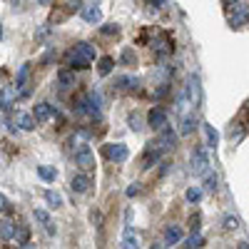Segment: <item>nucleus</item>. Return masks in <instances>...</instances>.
I'll list each match as a JSON object with an SVG mask.
<instances>
[{
  "instance_id": "b1692460",
  "label": "nucleus",
  "mask_w": 249,
  "mask_h": 249,
  "mask_svg": "<svg viewBox=\"0 0 249 249\" xmlns=\"http://www.w3.org/2000/svg\"><path fill=\"white\" fill-rule=\"evenodd\" d=\"M15 237V224L8 219H0V239H13Z\"/></svg>"
},
{
  "instance_id": "e433bc0d",
  "label": "nucleus",
  "mask_w": 249,
  "mask_h": 249,
  "mask_svg": "<svg viewBox=\"0 0 249 249\" xmlns=\"http://www.w3.org/2000/svg\"><path fill=\"white\" fill-rule=\"evenodd\" d=\"M140 192H142V187H140V184H137V182H135V184H132V187H127V197H137V195H140Z\"/></svg>"
},
{
  "instance_id": "473e14b6",
  "label": "nucleus",
  "mask_w": 249,
  "mask_h": 249,
  "mask_svg": "<svg viewBox=\"0 0 249 249\" xmlns=\"http://www.w3.org/2000/svg\"><path fill=\"white\" fill-rule=\"evenodd\" d=\"M45 202H48L50 207H62V197H60L57 192H53V190L45 192Z\"/></svg>"
},
{
  "instance_id": "c03bdc74",
  "label": "nucleus",
  "mask_w": 249,
  "mask_h": 249,
  "mask_svg": "<svg viewBox=\"0 0 249 249\" xmlns=\"http://www.w3.org/2000/svg\"><path fill=\"white\" fill-rule=\"evenodd\" d=\"M234 3V0H224V5H232Z\"/></svg>"
},
{
  "instance_id": "f704fd0d",
  "label": "nucleus",
  "mask_w": 249,
  "mask_h": 249,
  "mask_svg": "<svg viewBox=\"0 0 249 249\" xmlns=\"http://www.w3.org/2000/svg\"><path fill=\"white\" fill-rule=\"evenodd\" d=\"M100 33H102V35H117L120 28H117L115 23H107V25H102V28H100Z\"/></svg>"
},
{
  "instance_id": "9d476101",
  "label": "nucleus",
  "mask_w": 249,
  "mask_h": 249,
  "mask_svg": "<svg viewBox=\"0 0 249 249\" xmlns=\"http://www.w3.org/2000/svg\"><path fill=\"white\" fill-rule=\"evenodd\" d=\"M157 140H160V144L164 147V152H170V150H175V147H177V132L170 127V124L160 130V137H157Z\"/></svg>"
},
{
  "instance_id": "cd10ccee",
  "label": "nucleus",
  "mask_w": 249,
  "mask_h": 249,
  "mask_svg": "<svg viewBox=\"0 0 249 249\" xmlns=\"http://www.w3.org/2000/svg\"><path fill=\"white\" fill-rule=\"evenodd\" d=\"M195 127H197V117H195V115H187V117L182 120V135H190Z\"/></svg>"
},
{
  "instance_id": "58836bf2",
  "label": "nucleus",
  "mask_w": 249,
  "mask_h": 249,
  "mask_svg": "<svg viewBox=\"0 0 249 249\" xmlns=\"http://www.w3.org/2000/svg\"><path fill=\"white\" fill-rule=\"evenodd\" d=\"M190 227H192V232H199V214L190 217Z\"/></svg>"
},
{
  "instance_id": "a878e982",
  "label": "nucleus",
  "mask_w": 249,
  "mask_h": 249,
  "mask_svg": "<svg viewBox=\"0 0 249 249\" xmlns=\"http://www.w3.org/2000/svg\"><path fill=\"white\" fill-rule=\"evenodd\" d=\"M75 50H77L82 57H85V60H90V62L95 60V45H90V43H77Z\"/></svg>"
},
{
  "instance_id": "423d86ee",
  "label": "nucleus",
  "mask_w": 249,
  "mask_h": 249,
  "mask_svg": "<svg viewBox=\"0 0 249 249\" xmlns=\"http://www.w3.org/2000/svg\"><path fill=\"white\" fill-rule=\"evenodd\" d=\"M192 172L197 177H204L207 172H210V160H207V152L202 147H195L192 150Z\"/></svg>"
},
{
  "instance_id": "412c9836",
  "label": "nucleus",
  "mask_w": 249,
  "mask_h": 249,
  "mask_svg": "<svg viewBox=\"0 0 249 249\" xmlns=\"http://www.w3.org/2000/svg\"><path fill=\"white\" fill-rule=\"evenodd\" d=\"M37 177L45 179V182H55L57 179V170L55 167H48V164H40V167H37Z\"/></svg>"
},
{
  "instance_id": "39448f33",
  "label": "nucleus",
  "mask_w": 249,
  "mask_h": 249,
  "mask_svg": "<svg viewBox=\"0 0 249 249\" xmlns=\"http://www.w3.org/2000/svg\"><path fill=\"white\" fill-rule=\"evenodd\" d=\"M75 164H80L82 170H92L95 167V157H92V152H90V147L85 142H77V147H75Z\"/></svg>"
},
{
  "instance_id": "c9c22d12",
  "label": "nucleus",
  "mask_w": 249,
  "mask_h": 249,
  "mask_svg": "<svg viewBox=\"0 0 249 249\" xmlns=\"http://www.w3.org/2000/svg\"><path fill=\"white\" fill-rule=\"evenodd\" d=\"M237 227H239V219L237 217H224V230H237Z\"/></svg>"
},
{
  "instance_id": "6e6552de",
  "label": "nucleus",
  "mask_w": 249,
  "mask_h": 249,
  "mask_svg": "<svg viewBox=\"0 0 249 249\" xmlns=\"http://www.w3.org/2000/svg\"><path fill=\"white\" fill-rule=\"evenodd\" d=\"M112 90H117V92H137L140 90V77H135V75H120L112 82Z\"/></svg>"
},
{
  "instance_id": "a19ab883",
  "label": "nucleus",
  "mask_w": 249,
  "mask_h": 249,
  "mask_svg": "<svg viewBox=\"0 0 249 249\" xmlns=\"http://www.w3.org/2000/svg\"><path fill=\"white\" fill-rule=\"evenodd\" d=\"M0 212H10V204H8V199L0 195Z\"/></svg>"
},
{
  "instance_id": "79ce46f5",
  "label": "nucleus",
  "mask_w": 249,
  "mask_h": 249,
  "mask_svg": "<svg viewBox=\"0 0 249 249\" xmlns=\"http://www.w3.org/2000/svg\"><path fill=\"white\" fill-rule=\"evenodd\" d=\"M147 3H150L152 8H157V10H160V8L164 5V0H147Z\"/></svg>"
},
{
  "instance_id": "aec40b11",
  "label": "nucleus",
  "mask_w": 249,
  "mask_h": 249,
  "mask_svg": "<svg viewBox=\"0 0 249 249\" xmlns=\"http://www.w3.org/2000/svg\"><path fill=\"white\" fill-rule=\"evenodd\" d=\"M28 237H30V230H28L23 222H18V224H15V237H13V239H15L18 244L28 247Z\"/></svg>"
},
{
  "instance_id": "2eb2a0df",
  "label": "nucleus",
  "mask_w": 249,
  "mask_h": 249,
  "mask_svg": "<svg viewBox=\"0 0 249 249\" xmlns=\"http://www.w3.org/2000/svg\"><path fill=\"white\" fill-rule=\"evenodd\" d=\"M187 90H190V100L195 102V105H199V102H202V88H199V77L190 75V80H187Z\"/></svg>"
},
{
  "instance_id": "37998d69",
  "label": "nucleus",
  "mask_w": 249,
  "mask_h": 249,
  "mask_svg": "<svg viewBox=\"0 0 249 249\" xmlns=\"http://www.w3.org/2000/svg\"><path fill=\"white\" fill-rule=\"evenodd\" d=\"M37 3H40V5H48V3H50V0H37Z\"/></svg>"
},
{
  "instance_id": "0eeeda50",
  "label": "nucleus",
  "mask_w": 249,
  "mask_h": 249,
  "mask_svg": "<svg viewBox=\"0 0 249 249\" xmlns=\"http://www.w3.org/2000/svg\"><path fill=\"white\" fill-rule=\"evenodd\" d=\"M62 65H65L68 70H88L90 68V60H85L75 48H70L65 53V60H62Z\"/></svg>"
},
{
  "instance_id": "1a4fd4ad",
  "label": "nucleus",
  "mask_w": 249,
  "mask_h": 249,
  "mask_svg": "<svg viewBox=\"0 0 249 249\" xmlns=\"http://www.w3.org/2000/svg\"><path fill=\"white\" fill-rule=\"evenodd\" d=\"M147 124L152 130H162V127H167V110L155 105L150 112H147Z\"/></svg>"
},
{
  "instance_id": "a211bd4d",
  "label": "nucleus",
  "mask_w": 249,
  "mask_h": 249,
  "mask_svg": "<svg viewBox=\"0 0 249 249\" xmlns=\"http://www.w3.org/2000/svg\"><path fill=\"white\" fill-rule=\"evenodd\" d=\"M15 120H18V124H20V130H25V132H30L33 127H35V115H28V112H18L15 115Z\"/></svg>"
},
{
  "instance_id": "393cba45",
  "label": "nucleus",
  "mask_w": 249,
  "mask_h": 249,
  "mask_svg": "<svg viewBox=\"0 0 249 249\" xmlns=\"http://www.w3.org/2000/svg\"><path fill=\"white\" fill-rule=\"evenodd\" d=\"M227 137H230L232 142H239L244 137V124L242 122H232V127L227 130Z\"/></svg>"
},
{
  "instance_id": "4c0bfd02",
  "label": "nucleus",
  "mask_w": 249,
  "mask_h": 249,
  "mask_svg": "<svg viewBox=\"0 0 249 249\" xmlns=\"http://www.w3.org/2000/svg\"><path fill=\"white\" fill-rule=\"evenodd\" d=\"M53 57H55V50H53V48H50V50H48V53H45V55H43V60H40V62H43V68H48V62H50V60H53Z\"/></svg>"
},
{
  "instance_id": "ddd939ff",
  "label": "nucleus",
  "mask_w": 249,
  "mask_h": 249,
  "mask_svg": "<svg viewBox=\"0 0 249 249\" xmlns=\"http://www.w3.org/2000/svg\"><path fill=\"white\" fill-rule=\"evenodd\" d=\"M82 18H85L90 25H97L100 20H102V10H100V5H97V3H88L85 8H82Z\"/></svg>"
},
{
  "instance_id": "dca6fc26",
  "label": "nucleus",
  "mask_w": 249,
  "mask_h": 249,
  "mask_svg": "<svg viewBox=\"0 0 249 249\" xmlns=\"http://www.w3.org/2000/svg\"><path fill=\"white\" fill-rule=\"evenodd\" d=\"M15 85H5L3 90H0V110H8L10 107V102L15 100Z\"/></svg>"
},
{
  "instance_id": "4be33fe9",
  "label": "nucleus",
  "mask_w": 249,
  "mask_h": 249,
  "mask_svg": "<svg viewBox=\"0 0 249 249\" xmlns=\"http://www.w3.org/2000/svg\"><path fill=\"white\" fill-rule=\"evenodd\" d=\"M112 68H115V60L112 57H100V62H97V72L102 75V77H105V75H110L112 72Z\"/></svg>"
},
{
  "instance_id": "bb28decb",
  "label": "nucleus",
  "mask_w": 249,
  "mask_h": 249,
  "mask_svg": "<svg viewBox=\"0 0 249 249\" xmlns=\"http://www.w3.org/2000/svg\"><path fill=\"white\" fill-rule=\"evenodd\" d=\"M217 187H219L217 175H214V172H207V175H204V190H207V192H214Z\"/></svg>"
},
{
  "instance_id": "f03ea898",
  "label": "nucleus",
  "mask_w": 249,
  "mask_h": 249,
  "mask_svg": "<svg viewBox=\"0 0 249 249\" xmlns=\"http://www.w3.org/2000/svg\"><path fill=\"white\" fill-rule=\"evenodd\" d=\"M102 155H105L110 162H115V164H122V162H127L130 150H127V144L115 142V144H105V147H102Z\"/></svg>"
},
{
  "instance_id": "f3484780",
  "label": "nucleus",
  "mask_w": 249,
  "mask_h": 249,
  "mask_svg": "<svg viewBox=\"0 0 249 249\" xmlns=\"http://www.w3.org/2000/svg\"><path fill=\"white\" fill-rule=\"evenodd\" d=\"M177 242H182V230H179L177 224H170L167 230H164V244L172 247V244H177Z\"/></svg>"
},
{
  "instance_id": "c85d7f7f",
  "label": "nucleus",
  "mask_w": 249,
  "mask_h": 249,
  "mask_svg": "<svg viewBox=\"0 0 249 249\" xmlns=\"http://www.w3.org/2000/svg\"><path fill=\"white\" fill-rule=\"evenodd\" d=\"M204 137H207V144H210V147H217V140H219V135L214 132L212 124H204Z\"/></svg>"
},
{
  "instance_id": "f8f14e48",
  "label": "nucleus",
  "mask_w": 249,
  "mask_h": 249,
  "mask_svg": "<svg viewBox=\"0 0 249 249\" xmlns=\"http://www.w3.org/2000/svg\"><path fill=\"white\" fill-rule=\"evenodd\" d=\"M70 187H72V192H77V195H85V192H90L92 179H90L88 175H75V177H72V182H70Z\"/></svg>"
},
{
  "instance_id": "f257e3e1",
  "label": "nucleus",
  "mask_w": 249,
  "mask_h": 249,
  "mask_svg": "<svg viewBox=\"0 0 249 249\" xmlns=\"http://www.w3.org/2000/svg\"><path fill=\"white\" fill-rule=\"evenodd\" d=\"M249 23V0H234L232 13H230V25L232 28H244Z\"/></svg>"
},
{
  "instance_id": "4468645a",
  "label": "nucleus",
  "mask_w": 249,
  "mask_h": 249,
  "mask_svg": "<svg viewBox=\"0 0 249 249\" xmlns=\"http://www.w3.org/2000/svg\"><path fill=\"white\" fill-rule=\"evenodd\" d=\"M33 115H35V120H37V122H48V120L55 115V105H50V102H37Z\"/></svg>"
},
{
  "instance_id": "20e7f679",
  "label": "nucleus",
  "mask_w": 249,
  "mask_h": 249,
  "mask_svg": "<svg viewBox=\"0 0 249 249\" xmlns=\"http://www.w3.org/2000/svg\"><path fill=\"white\" fill-rule=\"evenodd\" d=\"M152 50H155V55H157V57H170V55H172V50H175L172 37H170L167 33L155 35V40H152Z\"/></svg>"
},
{
  "instance_id": "5701e85b",
  "label": "nucleus",
  "mask_w": 249,
  "mask_h": 249,
  "mask_svg": "<svg viewBox=\"0 0 249 249\" xmlns=\"http://www.w3.org/2000/svg\"><path fill=\"white\" fill-rule=\"evenodd\" d=\"M120 65H137V55H135V50L132 48H124L122 53H120Z\"/></svg>"
},
{
  "instance_id": "c756f323",
  "label": "nucleus",
  "mask_w": 249,
  "mask_h": 249,
  "mask_svg": "<svg viewBox=\"0 0 249 249\" xmlns=\"http://www.w3.org/2000/svg\"><path fill=\"white\" fill-rule=\"evenodd\" d=\"M202 190H199V187H190V190H187V195H184V199L187 202H190V204H197L199 199H202Z\"/></svg>"
},
{
  "instance_id": "9b49d317",
  "label": "nucleus",
  "mask_w": 249,
  "mask_h": 249,
  "mask_svg": "<svg viewBox=\"0 0 249 249\" xmlns=\"http://www.w3.org/2000/svg\"><path fill=\"white\" fill-rule=\"evenodd\" d=\"M28 75H30V62H25V65H20V70H18V75H15V88H18L20 97H28V90H25Z\"/></svg>"
},
{
  "instance_id": "72a5a7b5",
  "label": "nucleus",
  "mask_w": 249,
  "mask_h": 249,
  "mask_svg": "<svg viewBox=\"0 0 249 249\" xmlns=\"http://www.w3.org/2000/svg\"><path fill=\"white\" fill-rule=\"evenodd\" d=\"M127 124H130V130H132V132H140V130H142V120H140V115L132 112V115L127 117Z\"/></svg>"
},
{
  "instance_id": "7ed1b4c3",
  "label": "nucleus",
  "mask_w": 249,
  "mask_h": 249,
  "mask_svg": "<svg viewBox=\"0 0 249 249\" xmlns=\"http://www.w3.org/2000/svg\"><path fill=\"white\" fill-rule=\"evenodd\" d=\"M162 152H164V147L160 144V140L147 142V147H144V157H142V170H150L152 164H157L160 157H162Z\"/></svg>"
},
{
  "instance_id": "7c9ffc66",
  "label": "nucleus",
  "mask_w": 249,
  "mask_h": 249,
  "mask_svg": "<svg viewBox=\"0 0 249 249\" xmlns=\"http://www.w3.org/2000/svg\"><path fill=\"white\" fill-rule=\"evenodd\" d=\"M122 247H137V234H135V230H132V227H127V230H124Z\"/></svg>"
},
{
  "instance_id": "6ab92c4d",
  "label": "nucleus",
  "mask_w": 249,
  "mask_h": 249,
  "mask_svg": "<svg viewBox=\"0 0 249 249\" xmlns=\"http://www.w3.org/2000/svg\"><path fill=\"white\" fill-rule=\"evenodd\" d=\"M57 85H60V90H70L75 85V75L68 72V70H60L57 72Z\"/></svg>"
},
{
  "instance_id": "2f4dec72",
  "label": "nucleus",
  "mask_w": 249,
  "mask_h": 249,
  "mask_svg": "<svg viewBox=\"0 0 249 249\" xmlns=\"http://www.w3.org/2000/svg\"><path fill=\"white\" fill-rule=\"evenodd\" d=\"M184 247H190V249H192V247H204V239H202V234H199V232H192L190 237L184 239Z\"/></svg>"
},
{
  "instance_id": "ea45409f",
  "label": "nucleus",
  "mask_w": 249,
  "mask_h": 249,
  "mask_svg": "<svg viewBox=\"0 0 249 249\" xmlns=\"http://www.w3.org/2000/svg\"><path fill=\"white\" fill-rule=\"evenodd\" d=\"M77 10H82L80 8V0H70V3H68V13H77Z\"/></svg>"
},
{
  "instance_id": "a18cd8bd",
  "label": "nucleus",
  "mask_w": 249,
  "mask_h": 249,
  "mask_svg": "<svg viewBox=\"0 0 249 249\" xmlns=\"http://www.w3.org/2000/svg\"><path fill=\"white\" fill-rule=\"evenodd\" d=\"M0 40H3V25H0Z\"/></svg>"
}]
</instances>
